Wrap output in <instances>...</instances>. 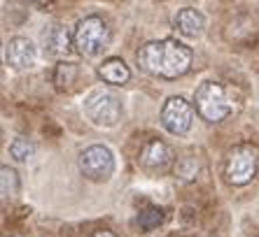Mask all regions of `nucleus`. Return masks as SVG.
I'll list each match as a JSON object with an SVG mask.
<instances>
[{
  "mask_svg": "<svg viewBox=\"0 0 259 237\" xmlns=\"http://www.w3.org/2000/svg\"><path fill=\"white\" fill-rule=\"evenodd\" d=\"M138 66L154 77L178 79L192 68V49L175 40L147 42L138 51Z\"/></svg>",
  "mask_w": 259,
  "mask_h": 237,
  "instance_id": "f257e3e1",
  "label": "nucleus"
},
{
  "mask_svg": "<svg viewBox=\"0 0 259 237\" xmlns=\"http://www.w3.org/2000/svg\"><path fill=\"white\" fill-rule=\"evenodd\" d=\"M72 37H75V49L84 58H94L110 44V26L101 17H87L77 24Z\"/></svg>",
  "mask_w": 259,
  "mask_h": 237,
  "instance_id": "f03ea898",
  "label": "nucleus"
},
{
  "mask_svg": "<svg viewBox=\"0 0 259 237\" xmlns=\"http://www.w3.org/2000/svg\"><path fill=\"white\" fill-rule=\"evenodd\" d=\"M194 100H196V109L199 114L205 118V121H224V118L229 116L231 112V100L227 91H224L222 84L217 82H203L196 89V95H194Z\"/></svg>",
  "mask_w": 259,
  "mask_h": 237,
  "instance_id": "7ed1b4c3",
  "label": "nucleus"
},
{
  "mask_svg": "<svg viewBox=\"0 0 259 237\" xmlns=\"http://www.w3.org/2000/svg\"><path fill=\"white\" fill-rule=\"evenodd\" d=\"M257 167H259V149L254 147V144H241V147H236L229 154V158H227L224 174H227V182H229V184L245 186L254 179Z\"/></svg>",
  "mask_w": 259,
  "mask_h": 237,
  "instance_id": "20e7f679",
  "label": "nucleus"
},
{
  "mask_svg": "<svg viewBox=\"0 0 259 237\" xmlns=\"http://www.w3.org/2000/svg\"><path fill=\"white\" fill-rule=\"evenodd\" d=\"M84 114L94 126H117L121 118V100L112 91H94L84 100Z\"/></svg>",
  "mask_w": 259,
  "mask_h": 237,
  "instance_id": "39448f33",
  "label": "nucleus"
},
{
  "mask_svg": "<svg viewBox=\"0 0 259 237\" xmlns=\"http://www.w3.org/2000/svg\"><path fill=\"white\" fill-rule=\"evenodd\" d=\"M79 172L91 182H105L115 172V156L105 144H91L79 154Z\"/></svg>",
  "mask_w": 259,
  "mask_h": 237,
  "instance_id": "423d86ee",
  "label": "nucleus"
},
{
  "mask_svg": "<svg viewBox=\"0 0 259 237\" xmlns=\"http://www.w3.org/2000/svg\"><path fill=\"white\" fill-rule=\"evenodd\" d=\"M192 121H194V109L185 98L173 95V98H168V100L163 102L161 124L168 133H173V135H185V133H189V128H192Z\"/></svg>",
  "mask_w": 259,
  "mask_h": 237,
  "instance_id": "0eeeda50",
  "label": "nucleus"
},
{
  "mask_svg": "<svg viewBox=\"0 0 259 237\" xmlns=\"http://www.w3.org/2000/svg\"><path fill=\"white\" fill-rule=\"evenodd\" d=\"M37 51L35 44L28 40V37H12L5 47V61L14 70H28V68L35 66Z\"/></svg>",
  "mask_w": 259,
  "mask_h": 237,
  "instance_id": "6e6552de",
  "label": "nucleus"
},
{
  "mask_svg": "<svg viewBox=\"0 0 259 237\" xmlns=\"http://www.w3.org/2000/svg\"><path fill=\"white\" fill-rule=\"evenodd\" d=\"M170 160H173V151H170L168 144L161 142V140H150L138 156L140 167H145V170H150V172L166 170V167L170 165Z\"/></svg>",
  "mask_w": 259,
  "mask_h": 237,
  "instance_id": "1a4fd4ad",
  "label": "nucleus"
},
{
  "mask_svg": "<svg viewBox=\"0 0 259 237\" xmlns=\"http://www.w3.org/2000/svg\"><path fill=\"white\" fill-rule=\"evenodd\" d=\"M42 42H45V51L61 58V56L70 53V49H72L70 44H75V37H70V30L66 26L54 24L42 33Z\"/></svg>",
  "mask_w": 259,
  "mask_h": 237,
  "instance_id": "9d476101",
  "label": "nucleus"
},
{
  "mask_svg": "<svg viewBox=\"0 0 259 237\" xmlns=\"http://www.w3.org/2000/svg\"><path fill=\"white\" fill-rule=\"evenodd\" d=\"M175 26H178V30H180L182 35L196 37L205 30V19L201 12H196L192 7H185V10H180L178 17H175Z\"/></svg>",
  "mask_w": 259,
  "mask_h": 237,
  "instance_id": "9b49d317",
  "label": "nucleus"
},
{
  "mask_svg": "<svg viewBox=\"0 0 259 237\" xmlns=\"http://www.w3.org/2000/svg\"><path fill=\"white\" fill-rule=\"evenodd\" d=\"M98 75H101L103 82L112 84V86H124L131 79V70L121 58H108L98 68Z\"/></svg>",
  "mask_w": 259,
  "mask_h": 237,
  "instance_id": "f8f14e48",
  "label": "nucleus"
},
{
  "mask_svg": "<svg viewBox=\"0 0 259 237\" xmlns=\"http://www.w3.org/2000/svg\"><path fill=\"white\" fill-rule=\"evenodd\" d=\"M77 75H79V68L75 63H59L54 70V82H56V89L59 91H70L72 84L77 82Z\"/></svg>",
  "mask_w": 259,
  "mask_h": 237,
  "instance_id": "ddd939ff",
  "label": "nucleus"
},
{
  "mask_svg": "<svg viewBox=\"0 0 259 237\" xmlns=\"http://www.w3.org/2000/svg\"><path fill=\"white\" fill-rule=\"evenodd\" d=\"M21 184H19V174L12 170V167L3 165L0 167V191H3V196H17Z\"/></svg>",
  "mask_w": 259,
  "mask_h": 237,
  "instance_id": "4468645a",
  "label": "nucleus"
},
{
  "mask_svg": "<svg viewBox=\"0 0 259 237\" xmlns=\"http://www.w3.org/2000/svg\"><path fill=\"white\" fill-rule=\"evenodd\" d=\"M10 154H12L14 160H19V163H24V160H28L30 156L35 154V144L28 142L26 137H17L12 144H10Z\"/></svg>",
  "mask_w": 259,
  "mask_h": 237,
  "instance_id": "2eb2a0df",
  "label": "nucleus"
},
{
  "mask_svg": "<svg viewBox=\"0 0 259 237\" xmlns=\"http://www.w3.org/2000/svg\"><path fill=\"white\" fill-rule=\"evenodd\" d=\"M138 223L143 230H154V228H159V225L163 223V212L159 207H147L140 212L138 216Z\"/></svg>",
  "mask_w": 259,
  "mask_h": 237,
  "instance_id": "dca6fc26",
  "label": "nucleus"
},
{
  "mask_svg": "<svg viewBox=\"0 0 259 237\" xmlns=\"http://www.w3.org/2000/svg\"><path fill=\"white\" fill-rule=\"evenodd\" d=\"M91 237H117V235H115V232H110V230H96Z\"/></svg>",
  "mask_w": 259,
  "mask_h": 237,
  "instance_id": "f3484780",
  "label": "nucleus"
},
{
  "mask_svg": "<svg viewBox=\"0 0 259 237\" xmlns=\"http://www.w3.org/2000/svg\"><path fill=\"white\" fill-rule=\"evenodd\" d=\"M33 3H37V5H47V3H52V0H33Z\"/></svg>",
  "mask_w": 259,
  "mask_h": 237,
  "instance_id": "a211bd4d",
  "label": "nucleus"
}]
</instances>
